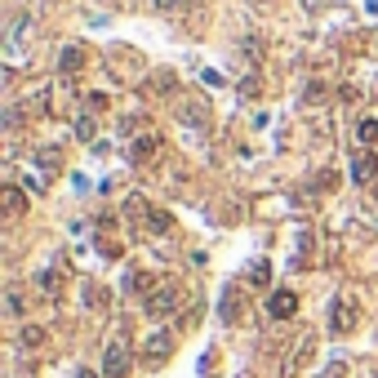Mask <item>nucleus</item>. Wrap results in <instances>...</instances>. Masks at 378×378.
Returning a JSON list of instances; mask_svg holds the SVG:
<instances>
[{
    "instance_id": "f257e3e1",
    "label": "nucleus",
    "mask_w": 378,
    "mask_h": 378,
    "mask_svg": "<svg viewBox=\"0 0 378 378\" xmlns=\"http://www.w3.org/2000/svg\"><path fill=\"white\" fill-rule=\"evenodd\" d=\"M356 321H361V307H356V298L351 294H338L334 303H329V334H351L356 329Z\"/></svg>"
},
{
    "instance_id": "f03ea898",
    "label": "nucleus",
    "mask_w": 378,
    "mask_h": 378,
    "mask_svg": "<svg viewBox=\"0 0 378 378\" xmlns=\"http://www.w3.org/2000/svg\"><path fill=\"white\" fill-rule=\"evenodd\" d=\"M143 303H147L152 316H169V312H178V303H182V285H178V280H161Z\"/></svg>"
},
{
    "instance_id": "7ed1b4c3",
    "label": "nucleus",
    "mask_w": 378,
    "mask_h": 378,
    "mask_svg": "<svg viewBox=\"0 0 378 378\" xmlns=\"http://www.w3.org/2000/svg\"><path fill=\"white\" fill-rule=\"evenodd\" d=\"M129 370H133L129 343H125V338H112V343H107V351H103V374H107V378H125Z\"/></svg>"
},
{
    "instance_id": "20e7f679",
    "label": "nucleus",
    "mask_w": 378,
    "mask_h": 378,
    "mask_svg": "<svg viewBox=\"0 0 378 378\" xmlns=\"http://www.w3.org/2000/svg\"><path fill=\"white\" fill-rule=\"evenodd\" d=\"M125 214H129V218H147V231H156V236H165V231L174 227V218H169L165 210H152V205L143 201V196H129Z\"/></svg>"
},
{
    "instance_id": "39448f33",
    "label": "nucleus",
    "mask_w": 378,
    "mask_h": 378,
    "mask_svg": "<svg viewBox=\"0 0 378 378\" xmlns=\"http://www.w3.org/2000/svg\"><path fill=\"white\" fill-rule=\"evenodd\" d=\"M174 347H178L174 329H156L147 343H143V361H147V365H165L169 356H174Z\"/></svg>"
},
{
    "instance_id": "423d86ee",
    "label": "nucleus",
    "mask_w": 378,
    "mask_h": 378,
    "mask_svg": "<svg viewBox=\"0 0 378 378\" xmlns=\"http://www.w3.org/2000/svg\"><path fill=\"white\" fill-rule=\"evenodd\" d=\"M294 312H298V294H294V289H276V294H267V316H272V321H289Z\"/></svg>"
},
{
    "instance_id": "0eeeda50",
    "label": "nucleus",
    "mask_w": 378,
    "mask_h": 378,
    "mask_svg": "<svg viewBox=\"0 0 378 378\" xmlns=\"http://www.w3.org/2000/svg\"><path fill=\"white\" fill-rule=\"evenodd\" d=\"M156 152H161V133H138V138L129 143V161L133 165H152Z\"/></svg>"
},
{
    "instance_id": "6e6552de",
    "label": "nucleus",
    "mask_w": 378,
    "mask_h": 378,
    "mask_svg": "<svg viewBox=\"0 0 378 378\" xmlns=\"http://www.w3.org/2000/svg\"><path fill=\"white\" fill-rule=\"evenodd\" d=\"M374 178H378V156L374 152H361L356 161H351V182L365 187V182H374Z\"/></svg>"
},
{
    "instance_id": "1a4fd4ad",
    "label": "nucleus",
    "mask_w": 378,
    "mask_h": 378,
    "mask_svg": "<svg viewBox=\"0 0 378 378\" xmlns=\"http://www.w3.org/2000/svg\"><path fill=\"white\" fill-rule=\"evenodd\" d=\"M0 205H5V218H22L27 214V196L18 187H0Z\"/></svg>"
},
{
    "instance_id": "9d476101",
    "label": "nucleus",
    "mask_w": 378,
    "mask_h": 378,
    "mask_svg": "<svg viewBox=\"0 0 378 378\" xmlns=\"http://www.w3.org/2000/svg\"><path fill=\"white\" fill-rule=\"evenodd\" d=\"M125 289H129V294H143V298H147L152 289H156V276H152V272H138V267H133V272L125 276Z\"/></svg>"
},
{
    "instance_id": "9b49d317",
    "label": "nucleus",
    "mask_w": 378,
    "mask_h": 378,
    "mask_svg": "<svg viewBox=\"0 0 378 378\" xmlns=\"http://www.w3.org/2000/svg\"><path fill=\"white\" fill-rule=\"evenodd\" d=\"M218 312H223V321H227V325H236V321H240V289H236V285H231L227 294H223V307H218Z\"/></svg>"
},
{
    "instance_id": "f8f14e48",
    "label": "nucleus",
    "mask_w": 378,
    "mask_h": 378,
    "mask_svg": "<svg viewBox=\"0 0 378 378\" xmlns=\"http://www.w3.org/2000/svg\"><path fill=\"white\" fill-rule=\"evenodd\" d=\"M58 67H63V71H80L85 67V50H80V45H67V50L58 54Z\"/></svg>"
},
{
    "instance_id": "ddd939ff",
    "label": "nucleus",
    "mask_w": 378,
    "mask_h": 378,
    "mask_svg": "<svg viewBox=\"0 0 378 378\" xmlns=\"http://www.w3.org/2000/svg\"><path fill=\"white\" fill-rule=\"evenodd\" d=\"M249 285H254V289H267V285H272V263H267V259H259V263H254Z\"/></svg>"
},
{
    "instance_id": "4468645a",
    "label": "nucleus",
    "mask_w": 378,
    "mask_h": 378,
    "mask_svg": "<svg viewBox=\"0 0 378 378\" xmlns=\"http://www.w3.org/2000/svg\"><path fill=\"white\" fill-rule=\"evenodd\" d=\"M18 343H22V347H41V343H45V329H41V325H22Z\"/></svg>"
},
{
    "instance_id": "2eb2a0df",
    "label": "nucleus",
    "mask_w": 378,
    "mask_h": 378,
    "mask_svg": "<svg viewBox=\"0 0 378 378\" xmlns=\"http://www.w3.org/2000/svg\"><path fill=\"white\" fill-rule=\"evenodd\" d=\"M41 289H45L50 298H58V294H63V276H58V272H45V276H41Z\"/></svg>"
},
{
    "instance_id": "dca6fc26",
    "label": "nucleus",
    "mask_w": 378,
    "mask_h": 378,
    "mask_svg": "<svg viewBox=\"0 0 378 378\" xmlns=\"http://www.w3.org/2000/svg\"><path fill=\"white\" fill-rule=\"evenodd\" d=\"M356 138L365 143V147H370V143H378V120H361V125H356Z\"/></svg>"
},
{
    "instance_id": "f3484780",
    "label": "nucleus",
    "mask_w": 378,
    "mask_h": 378,
    "mask_svg": "<svg viewBox=\"0 0 378 378\" xmlns=\"http://www.w3.org/2000/svg\"><path fill=\"white\" fill-rule=\"evenodd\" d=\"M94 133H99V125H94V120H89V116H85V120H76V138H85V143H89V138H94Z\"/></svg>"
},
{
    "instance_id": "a211bd4d",
    "label": "nucleus",
    "mask_w": 378,
    "mask_h": 378,
    "mask_svg": "<svg viewBox=\"0 0 378 378\" xmlns=\"http://www.w3.org/2000/svg\"><path fill=\"white\" fill-rule=\"evenodd\" d=\"M325 378H347V365H343V361H334V365L325 370Z\"/></svg>"
},
{
    "instance_id": "6ab92c4d",
    "label": "nucleus",
    "mask_w": 378,
    "mask_h": 378,
    "mask_svg": "<svg viewBox=\"0 0 378 378\" xmlns=\"http://www.w3.org/2000/svg\"><path fill=\"white\" fill-rule=\"evenodd\" d=\"M9 312H14V316L22 312V294H18V289H9Z\"/></svg>"
},
{
    "instance_id": "aec40b11",
    "label": "nucleus",
    "mask_w": 378,
    "mask_h": 378,
    "mask_svg": "<svg viewBox=\"0 0 378 378\" xmlns=\"http://www.w3.org/2000/svg\"><path fill=\"white\" fill-rule=\"evenodd\" d=\"M178 5V0H156V9H174Z\"/></svg>"
},
{
    "instance_id": "412c9836",
    "label": "nucleus",
    "mask_w": 378,
    "mask_h": 378,
    "mask_svg": "<svg viewBox=\"0 0 378 378\" xmlns=\"http://www.w3.org/2000/svg\"><path fill=\"white\" fill-rule=\"evenodd\" d=\"M76 378H99V374H94V370H76Z\"/></svg>"
}]
</instances>
